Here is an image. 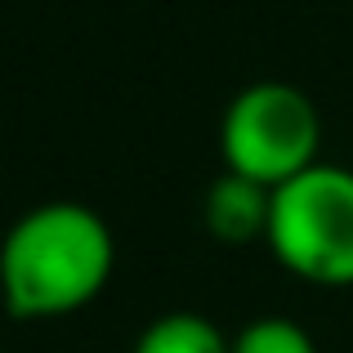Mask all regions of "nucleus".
Returning a JSON list of instances; mask_svg holds the SVG:
<instances>
[{
    "instance_id": "obj_1",
    "label": "nucleus",
    "mask_w": 353,
    "mask_h": 353,
    "mask_svg": "<svg viewBox=\"0 0 353 353\" xmlns=\"http://www.w3.org/2000/svg\"><path fill=\"white\" fill-rule=\"evenodd\" d=\"M117 268V237L94 206L41 201L14 219L0 250L14 318H68L103 295Z\"/></svg>"
},
{
    "instance_id": "obj_2",
    "label": "nucleus",
    "mask_w": 353,
    "mask_h": 353,
    "mask_svg": "<svg viewBox=\"0 0 353 353\" xmlns=\"http://www.w3.org/2000/svg\"><path fill=\"white\" fill-rule=\"evenodd\" d=\"M224 170L264 188L300 179L322 161V112L291 81H250L219 117Z\"/></svg>"
},
{
    "instance_id": "obj_3",
    "label": "nucleus",
    "mask_w": 353,
    "mask_h": 353,
    "mask_svg": "<svg viewBox=\"0 0 353 353\" xmlns=\"http://www.w3.org/2000/svg\"><path fill=\"white\" fill-rule=\"evenodd\" d=\"M273 259L309 286H353V170L318 161L273 192Z\"/></svg>"
},
{
    "instance_id": "obj_4",
    "label": "nucleus",
    "mask_w": 353,
    "mask_h": 353,
    "mask_svg": "<svg viewBox=\"0 0 353 353\" xmlns=\"http://www.w3.org/2000/svg\"><path fill=\"white\" fill-rule=\"evenodd\" d=\"M273 192L255 179H241V174L224 170L201 197V219H206V233L224 246H250V241H264L268 246V228H273Z\"/></svg>"
},
{
    "instance_id": "obj_5",
    "label": "nucleus",
    "mask_w": 353,
    "mask_h": 353,
    "mask_svg": "<svg viewBox=\"0 0 353 353\" xmlns=\"http://www.w3.org/2000/svg\"><path fill=\"white\" fill-rule=\"evenodd\" d=\"M228 345H233V336H224L206 313L174 309L139 331L134 353H228Z\"/></svg>"
},
{
    "instance_id": "obj_6",
    "label": "nucleus",
    "mask_w": 353,
    "mask_h": 353,
    "mask_svg": "<svg viewBox=\"0 0 353 353\" xmlns=\"http://www.w3.org/2000/svg\"><path fill=\"white\" fill-rule=\"evenodd\" d=\"M228 353H318V340L295 318L264 313V318H250L241 331H233Z\"/></svg>"
}]
</instances>
